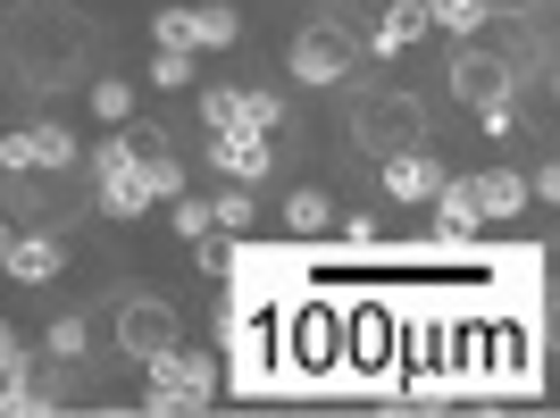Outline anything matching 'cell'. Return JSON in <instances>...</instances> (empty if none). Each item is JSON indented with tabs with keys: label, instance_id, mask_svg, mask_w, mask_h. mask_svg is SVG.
<instances>
[{
	"label": "cell",
	"instance_id": "obj_19",
	"mask_svg": "<svg viewBox=\"0 0 560 418\" xmlns=\"http://www.w3.org/2000/svg\"><path fill=\"white\" fill-rule=\"evenodd\" d=\"M284 227H293V234H327L335 227V201L318 185H310V193H284Z\"/></svg>",
	"mask_w": 560,
	"mask_h": 418
},
{
	"label": "cell",
	"instance_id": "obj_21",
	"mask_svg": "<svg viewBox=\"0 0 560 418\" xmlns=\"http://www.w3.org/2000/svg\"><path fill=\"white\" fill-rule=\"evenodd\" d=\"M167 218H176V234H185V243H201V234H210V201H201V193H176V201H167Z\"/></svg>",
	"mask_w": 560,
	"mask_h": 418
},
{
	"label": "cell",
	"instance_id": "obj_18",
	"mask_svg": "<svg viewBox=\"0 0 560 418\" xmlns=\"http://www.w3.org/2000/svg\"><path fill=\"white\" fill-rule=\"evenodd\" d=\"M252 227H259V201H252V185L210 193V234H252Z\"/></svg>",
	"mask_w": 560,
	"mask_h": 418
},
{
	"label": "cell",
	"instance_id": "obj_10",
	"mask_svg": "<svg viewBox=\"0 0 560 418\" xmlns=\"http://www.w3.org/2000/svg\"><path fill=\"white\" fill-rule=\"evenodd\" d=\"M18 151H25V176H68L75 167V135L68 126H18Z\"/></svg>",
	"mask_w": 560,
	"mask_h": 418
},
{
	"label": "cell",
	"instance_id": "obj_11",
	"mask_svg": "<svg viewBox=\"0 0 560 418\" xmlns=\"http://www.w3.org/2000/svg\"><path fill=\"white\" fill-rule=\"evenodd\" d=\"M427 201H435V234H444V243H468V234L486 227V218H477V201H468V185H460V176H444V185L427 193Z\"/></svg>",
	"mask_w": 560,
	"mask_h": 418
},
{
	"label": "cell",
	"instance_id": "obj_9",
	"mask_svg": "<svg viewBox=\"0 0 560 418\" xmlns=\"http://www.w3.org/2000/svg\"><path fill=\"white\" fill-rule=\"evenodd\" d=\"M468 185V201H477V218H518V209H527V176H518V167H486V176H460Z\"/></svg>",
	"mask_w": 560,
	"mask_h": 418
},
{
	"label": "cell",
	"instance_id": "obj_1",
	"mask_svg": "<svg viewBox=\"0 0 560 418\" xmlns=\"http://www.w3.org/2000/svg\"><path fill=\"white\" fill-rule=\"evenodd\" d=\"M142 369H151V394H142V410H210V402H218L210 351H192L185 335H176L167 351H151Z\"/></svg>",
	"mask_w": 560,
	"mask_h": 418
},
{
	"label": "cell",
	"instance_id": "obj_23",
	"mask_svg": "<svg viewBox=\"0 0 560 418\" xmlns=\"http://www.w3.org/2000/svg\"><path fill=\"white\" fill-rule=\"evenodd\" d=\"M151 84H160V93H185L192 84V50H160V59H151Z\"/></svg>",
	"mask_w": 560,
	"mask_h": 418
},
{
	"label": "cell",
	"instance_id": "obj_16",
	"mask_svg": "<svg viewBox=\"0 0 560 418\" xmlns=\"http://www.w3.org/2000/svg\"><path fill=\"white\" fill-rule=\"evenodd\" d=\"M419 34H427V9H419V0H394V9L376 18V50H385V59H401Z\"/></svg>",
	"mask_w": 560,
	"mask_h": 418
},
{
	"label": "cell",
	"instance_id": "obj_20",
	"mask_svg": "<svg viewBox=\"0 0 560 418\" xmlns=\"http://www.w3.org/2000/svg\"><path fill=\"white\" fill-rule=\"evenodd\" d=\"M93 117H101V126H126V117H135V93H126V76H101V84H93Z\"/></svg>",
	"mask_w": 560,
	"mask_h": 418
},
{
	"label": "cell",
	"instance_id": "obj_4",
	"mask_svg": "<svg viewBox=\"0 0 560 418\" xmlns=\"http://www.w3.org/2000/svg\"><path fill=\"white\" fill-rule=\"evenodd\" d=\"M351 68H360V43H351L335 18H318V25L293 34V84H318V93H327V84H343Z\"/></svg>",
	"mask_w": 560,
	"mask_h": 418
},
{
	"label": "cell",
	"instance_id": "obj_27",
	"mask_svg": "<svg viewBox=\"0 0 560 418\" xmlns=\"http://www.w3.org/2000/svg\"><path fill=\"white\" fill-rule=\"evenodd\" d=\"M0 360H25V344H18V326L0 318Z\"/></svg>",
	"mask_w": 560,
	"mask_h": 418
},
{
	"label": "cell",
	"instance_id": "obj_6",
	"mask_svg": "<svg viewBox=\"0 0 560 418\" xmlns=\"http://www.w3.org/2000/svg\"><path fill=\"white\" fill-rule=\"evenodd\" d=\"M210 167L226 176V185H259V176L277 167V142L243 135V126H210Z\"/></svg>",
	"mask_w": 560,
	"mask_h": 418
},
{
	"label": "cell",
	"instance_id": "obj_13",
	"mask_svg": "<svg viewBox=\"0 0 560 418\" xmlns=\"http://www.w3.org/2000/svg\"><path fill=\"white\" fill-rule=\"evenodd\" d=\"M226 126H243V135H268V142H277L284 93H268V84H234V117H226Z\"/></svg>",
	"mask_w": 560,
	"mask_h": 418
},
{
	"label": "cell",
	"instance_id": "obj_5",
	"mask_svg": "<svg viewBox=\"0 0 560 418\" xmlns=\"http://www.w3.org/2000/svg\"><path fill=\"white\" fill-rule=\"evenodd\" d=\"M176 344V310L160 302V293H126L117 302V351L126 360H151V351Z\"/></svg>",
	"mask_w": 560,
	"mask_h": 418
},
{
	"label": "cell",
	"instance_id": "obj_15",
	"mask_svg": "<svg viewBox=\"0 0 560 418\" xmlns=\"http://www.w3.org/2000/svg\"><path fill=\"white\" fill-rule=\"evenodd\" d=\"M234 43H243L234 0H201V9H192V50H234Z\"/></svg>",
	"mask_w": 560,
	"mask_h": 418
},
{
	"label": "cell",
	"instance_id": "obj_12",
	"mask_svg": "<svg viewBox=\"0 0 560 418\" xmlns=\"http://www.w3.org/2000/svg\"><path fill=\"white\" fill-rule=\"evenodd\" d=\"M0 268H9L18 285H50L59 277V243H50V234H18V243L0 252Z\"/></svg>",
	"mask_w": 560,
	"mask_h": 418
},
{
	"label": "cell",
	"instance_id": "obj_3",
	"mask_svg": "<svg viewBox=\"0 0 560 418\" xmlns=\"http://www.w3.org/2000/svg\"><path fill=\"white\" fill-rule=\"evenodd\" d=\"M351 142H360L369 160H385V151H401V142H427V109L410 93H369L360 109H351Z\"/></svg>",
	"mask_w": 560,
	"mask_h": 418
},
{
	"label": "cell",
	"instance_id": "obj_25",
	"mask_svg": "<svg viewBox=\"0 0 560 418\" xmlns=\"http://www.w3.org/2000/svg\"><path fill=\"white\" fill-rule=\"evenodd\" d=\"M477 117H486V135H518V93L511 101H486Z\"/></svg>",
	"mask_w": 560,
	"mask_h": 418
},
{
	"label": "cell",
	"instance_id": "obj_7",
	"mask_svg": "<svg viewBox=\"0 0 560 418\" xmlns=\"http://www.w3.org/2000/svg\"><path fill=\"white\" fill-rule=\"evenodd\" d=\"M452 93H460L468 109H486V101H511V93H518V68L502 59V50H460V59H452Z\"/></svg>",
	"mask_w": 560,
	"mask_h": 418
},
{
	"label": "cell",
	"instance_id": "obj_29",
	"mask_svg": "<svg viewBox=\"0 0 560 418\" xmlns=\"http://www.w3.org/2000/svg\"><path fill=\"white\" fill-rule=\"evenodd\" d=\"M0 43H9V34H0Z\"/></svg>",
	"mask_w": 560,
	"mask_h": 418
},
{
	"label": "cell",
	"instance_id": "obj_14",
	"mask_svg": "<svg viewBox=\"0 0 560 418\" xmlns=\"http://www.w3.org/2000/svg\"><path fill=\"white\" fill-rule=\"evenodd\" d=\"M0 410L34 418V410H59V394H43V385H34V369H25V360H0Z\"/></svg>",
	"mask_w": 560,
	"mask_h": 418
},
{
	"label": "cell",
	"instance_id": "obj_28",
	"mask_svg": "<svg viewBox=\"0 0 560 418\" xmlns=\"http://www.w3.org/2000/svg\"><path fill=\"white\" fill-rule=\"evenodd\" d=\"M9 243H18V227H9V218H0V252H9Z\"/></svg>",
	"mask_w": 560,
	"mask_h": 418
},
{
	"label": "cell",
	"instance_id": "obj_2",
	"mask_svg": "<svg viewBox=\"0 0 560 418\" xmlns=\"http://www.w3.org/2000/svg\"><path fill=\"white\" fill-rule=\"evenodd\" d=\"M93 209H101V218H117V227L151 209V185H142V160H135V142H126V126L93 151Z\"/></svg>",
	"mask_w": 560,
	"mask_h": 418
},
{
	"label": "cell",
	"instance_id": "obj_8",
	"mask_svg": "<svg viewBox=\"0 0 560 418\" xmlns=\"http://www.w3.org/2000/svg\"><path fill=\"white\" fill-rule=\"evenodd\" d=\"M385 193H394V201H427V193L444 185V160H435V151H427V142H401V151H385Z\"/></svg>",
	"mask_w": 560,
	"mask_h": 418
},
{
	"label": "cell",
	"instance_id": "obj_26",
	"mask_svg": "<svg viewBox=\"0 0 560 418\" xmlns=\"http://www.w3.org/2000/svg\"><path fill=\"white\" fill-rule=\"evenodd\" d=\"M201 117H210V126H226V117H234V84H210V93H201Z\"/></svg>",
	"mask_w": 560,
	"mask_h": 418
},
{
	"label": "cell",
	"instance_id": "obj_22",
	"mask_svg": "<svg viewBox=\"0 0 560 418\" xmlns=\"http://www.w3.org/2000/svg\"><path fill=\"white\" fill-rule=\"evenodd\" d=\"M151 43L160 50H192V9H160V18H151Z\"/></svg>",
	"mask_w": 560,
	"mask_h": 418
},
{
	"label": "cell",
	"instance_id": "obj_24",
	"mask_svg": "<svg viewBox=\"0 0 560 418\" xmlns=\"http://www.w3.org/2000/svg\"><path fill=\"white\" fill-rule=\"evenodd\" d=\"M50 360H84V318H50Z\"/></svg>",
	"mask_w": 560,
	"mask_h": 418
},
{
	"label": "cell",
	"instance_id": "obj_17",
	"mask_svg": "<svg viewBox=\"0 0 560 418\" xmlns=\"http://www.w3.org/2000/svg\"><path fill=\"white\" fill-rule=\"evenodd\" d=\"M419 9H427V25H444L452 43H468V34L493 18V0H419Z\"/></svg>",
	"mask_w": 560,
	"mask_h": 418
}]
</instances>
